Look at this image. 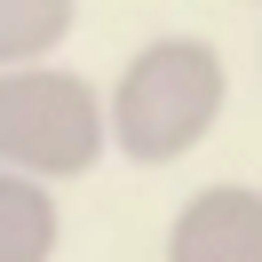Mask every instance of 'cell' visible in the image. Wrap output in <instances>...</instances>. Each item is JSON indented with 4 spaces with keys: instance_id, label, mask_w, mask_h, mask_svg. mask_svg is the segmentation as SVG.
Here are the masks:
<instances>
[{
    "instance_id": "obj_2",
    "label": "cell",
    "mask_w": 262,
    "mask_h": 262,
    "mask_svg": "<svg viewBox=\"0 0 262 262\" xmlns=\"http://www.w3.org/2000/svg\"><path fill=\"white\" fill-rule=\"evenodd\" d=\"M112 151V96L72 64H8L0 72V167L40 183H80Z\"/></svg>"
},
{
    "instance_id": "obj_5",
    "label": "cell",
    "mask_w": 262,
    "mask_h": 262,
    "mask_svg": "<svg viewBox=\"0 0 262 262\" xmlns=\"http://www.w3.org/2000/svg\"><path fill=\"white\" fill-rule=\"evenodd\" d=\"M80 24V0H0V72L56 56Z\"/></svg>"
},
{
    "instance_id": "obj_4",
    "label": "cell",
    "mask_w": 262,
    "mask_h": 262,
    "mask_svg": "<svg viewBox=\"0 0 262 262\" xmlns=\"http://www.w3.org/2000/svg\"><path fill=\"white\" fill-rule=\"evenodd\" d=\"M56 246H64L56 183L24 175V167H0V262H56Z\"/></svg>"
},
{
    "instance_id": "obj_1",
    "label": "cell",
    "mask_w": 262,
    "mask_h": 262,
    "mask_svg": "<svg viewBox=\"0 0 262 262\" xmlns=\"http://www.w3.org/2000/svg\"><path fill=\"white\" fill-rule=\"evenodd\" d=\"M223 103H230L223 48L199 32H159L112 80V151L135 167H175L214 135Z\"/></svg>"
},
{
    "instance_id": "obj_3",
    "label": "cell",
    "mask_w": 262,
    "mask_h": 262,
    "mask_svg": "<svg viewBox=\"0 0 262 262\" xmlns=\"http://www.w3.org/2000/svg\"><path fill=\"white\" fill-rule=\"evenodd\" d=\"M167 262H262V191L199 183L167 223Z\"/></svg>"
}]
</instances>
